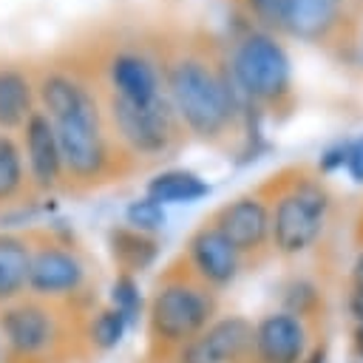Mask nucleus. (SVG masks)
<instances>
[{
    "instance_id": "nucleus-1",
    "label": "nucleus",
    "mask_w": 363,
    "mask_h": 363,
    "mask_svg": "<svg viewBox=\"0 0 363 363\" xmlns=\"http://www.w3.org/2000/svg\"><path fill=\"white\" fill-rule=\"evenodd\" d=\"M164 96L176 119L204 142H221L244 125L247 99L238 94L227 60L210 45H187L164 60Z\"/></svg>"
},
{
    "instance_id": "nucleus-2",
    "label": "nucleus",
    "mask_w": 363,
    "mask_h": 363,
    "mask_svg": "<svg viewBox=\"0 0 363 363\" xmlns=\"http://www.w3.org/2000/svg\"><path fill=\"white\" fill-rule=\"evenodd\" d=\"M269 204V244L284 258H298L318 244L332 196L309 167H284L255 187Z\"/></svg>"
},
{
    "instance_id": "nucleus-3",
    "label": "nucleus",
    "mask_w": 363,
    "mask_h": 363,
    "mask_svg": "<svg viewBox=\"0 0 363 363\" xmlns=\"http://www.w3.org/2000/svg\"><path fill=\"white\" fill-rule=\"evenodd\" d=\"M230 77L238 94L255 108L289 111L292 105V71L284 45L267 31H247L235 40L230 60Z\"/></svg>"
},
{
    "instance_id": "nucleus-4",
    "label": "nucleus",
    "mask_w": 363,
    "mask_h": 363,
    "mask_svg": "<svg viewBox=\"0 0 363 363\" xmlns=\"http://www.w3.org/2000/svg\"><path fill=\"white\" fill-rule=\"evenodd\" d=\"M216 295L199 278H170L150 298V332L162 343L184 346L213 323Z\"/></svg>"
},
{
    "instance_id": "nucleus-5",
    "label": "nucleus",
    "mask_w": 363,
    "mask_h": 363,
    "mask_svg": "<svg viewBox=\"0 0 363 363\" xmlns=\"http://www.w3.org/2000/svg\"><path fill=\"white\" fill-rule=\"evenodd\" d=\"M51 125L57 133L62 170L74 182L102 179L105 170L111 167V147H108L99 102L91 99L88 105L51 119Z\"/></svg>"
},
{
    "instance_id": "nucleus-6",
    "label": "nucleus",
    "mask_w": 363,
    "mask_h": 363,
    "mask_svg": "<svg viewBox=\"0 0 363 363\" xmlns=\"http://www.w3.org/2000/svg\"><path fill=\"white\" fill-rule=\"evenodd\" d=\"M108 116L116 136L142 156H162L167 153L176 139L182 122L176 119L167 96H159L150 105H133L119 96H108Z\"/></svg>"
},
{
    "instance_id": "nucleus-7",
    "label": "nucleus",
    "mask_w": 363,
    "mask_h": 363,
    "mask_svg": "<svg viewBox=\"0 0 363 363\" xmlns=\"http://www.w3.org/2000/svg\"><path fill=\"white\" fill-rule=\"evenodd\" d=\"M207 224H213L230 241V247L241 255L244 267L261 264L272 250V244H269V204L258 190L221 204L218 210H213Z\"/></svg>"
},
{
    "instance_id": "nucleus-8",
    "label": "nucleus",
    "mask_w": 363,
    "mask_h": 363,
    "mask_svg": "<svg viewBox=\"0 0 363 363\" xmlns=\"http://www.w3.org/2000/svg\"><path fill=\"white\" fill-rule=\"evenodd\" d=\"M346 0H284V31L315 45H352Z\"/></svg>"
},
{
    "instance_id": "nucleus-9",
    "label": "nucleus",
    "mask_w": 363,
    "mask_h": 363,
    "mask_svg": "<svg viewBox=\"0 0 363 363\" xmlns=\"http://www.w3.org/2000/svg\"><path fill=\"white\" fill-rule=\"evenodd\" d=\"M252 332L255 326L241 315L218 318L179 349V363H244L252 352Z\"/></svg>"
},
{
    "instance_id": "nucleus-10",
    "label": "nucleus",
    "mask_w": 363,
    "mask_h": 363,
    "mask_svg": "<svg viewBox=\"0 0 363 363\" xmlns=\"http://www.w3.org/2000/svg\"><path fill=\"white\" fill-rule=\"evenodd\" d=\"M187 261L193 275L213 286H227L235 281V275L241 272V255L230 247V241L213 227V224H199L190 238H187Z\"/></svg>"
},
{
    "instance_id": "nucleus-11",
    "label": "nucleus",
    "mask_w": 363,
    "mask_h": 363,
    "mask_svg": "<svg viewBox=\"0 0 363 363\" xmlns=\"http://www.w3.org/2000/svg\"><path fill=\"white\" fill-rule=\"evenodd\" d=\"M108 85L111 94L133 102V105H150L159 96H164L162 74L156 62L136 48H119L108 60Z\"/></svg>"
},
{
    "instance_id": "nucleus-12",
    "label": "nucleus",
    "mask_w": 363,
    "mask_h": 363,
    "mask_svg": "<svg viewBox=\"0 0 363 363\" xmlns=\"http://www.w3.org/2000/svg\"><path fill=\"white\" fill-rule=\"evenodd\" d=\"M306 354V326L292 312H269L252 332V363H301Z\"/></svg>"
},
{
    "instance_id": "nucleus-13",
    "label": "nucleus",
    "mask_w": 363,
    "mask_h": 363,
    "mask_svg": "<svg viewBox=\"0 0 363 363\" xmlns=\"http://www.w3.org/2000/svg\"><path fill=\"white\" fill-rule=\"evenodd\" d=\"M82 278H85V267L71 250L43 247L31 252L26 286L37 295H65L74 292L82 284Z\"/></svg>"
},
{
    "instance_id": "nucleus-14",
    "label": "nucleus",
    "mask_w": 363,
    "mask_h": 363,
    "mask_svg": "<svg viewBox=\"0 0 363 363\" xmlns=\"http://www.w3.org/2000/svg\"><path fill=\"white\" fill-rule=\"evenodd\" d=\"M23 139H26V159H28V173L34 184L43 190L54 187L62 173V159H60V145H57V133L48 113L34 111L23 125Z\"/></svg>"
},
{
    "instance_id": "nucleus-15",
    "label": "nucleus",
    "mask_w": 363,
    "mask_h": 363,
    "mask_svg": "<svg viewBox=\"0 0 363 363\" xmlns=\"http://www.w3.org/2000/svg\"><path fill=\"white\" fill-rule=\"evenodd\" d=\"M0 329H3L6 343L23 354H34V352L45 349L51 335H54L51 315L40 306H31V303L6 309L0 318Z\"/></svg>"
},
{
    "instance_id": "nucleus-16",
    "label": "nucleus",
    "mask_w": 363,
    "mask_h": 363,
    "mask_svg": "<svg viewBox=\"0 0 363 363\" xmlns=\"http://www.w3.org/2000/svg\"><path fill=\"white\" fill-rule=\"evenodd\" d=\"M34 113V82L17 65H0V130H17Z\"/></svg>"
},
{
    "instance_id": "nucleus-17",
    "label": "nucleus",
    "mask_w": 363,
    "mask_h": 363,
    "mask_svg": "<svg viewBox=\"0 0 363 363\" xmlns=\"http://www.w3.org/2000/svg\"><path fill=\"white\" fill-rule=\"evenodd\" d=\"M37 94L43 102V113H48V119H57L62 113H71L82 105H88L94 96V91L74 74L68 71H48L43 74V79L37 82Z\"/></svg>"
},
{
    "instance_id": "nucleus-18",
    "label": "nucleus",
    "mask_w": 363,
    "mask_h": 363,
    "mask_svg": "<svg viewBox=\"0 0 363 363\" xmlns=\"http://www.w3.org/2000/svg\"><path fill=\"white\" fill-rule=\"evenodd\" d=\"M111 252H113V261L125 269V275H130V272H142L145 267H150L159 247H156V238L147 233H139L133 227H113Z\"/></svg>"
},
{
    "instance_id": "nucleus-19",
    "label": "nucleus",
    "mask_w": 363,
    "mask_h": 363,
    "mask_svg": "<svg viewBox=\"0 0 363 363\" xmlns=\"http://www.w3.org/2000/svg\"><path fill=\"white\" fill-rule=\"evenodd\" d=\"M210 193L207 182L196 176L193 170H164L147 182V196L153 201L164 204H182V201H196Z\"/></svg>"
},
{
    "instance_id": "nucleus-20",
    "label": "nucleus",
    "mask_w": 363,
    "mask_h": 363,
    "mask_svg": "<svg viewBox=\"0 0 363 363\" xmlns=\"http://www.w3.org/2000/svg\"><path fill=\"white\" fill-rule=\"evenodd\" d=\"M31 247L20 235H0V301L14 298L28 281Z\"/></svg>"
},
{
    "instance_id": "nucleus-21",
    "label": "nucleus",
    "mask_w": 363,
    "mask_h": 363,
    "mask_svg": "<svg viewBox=\"0 0 363 363\" xmlns=\"http://www.w3.org/2000/svg\"><path fill=\"white\" fill-rule=\"evenodd\" d=\"M23 184V153L9 133H0V201L11 199Z\"/></svg>"
},
{
    "instance_id": "nucleus-22",
    "label": "nucleus",
    "mask_w": 363,
    "mask_h": 363,
    "mask_svg": "<svg viewBox=\"0 0 363 363\" xmlns=\"http://www.w3.org/2000/svg\"><path fill=\"white\" fill-rule=\"evenodd\" d=\"M125 323H128V318L116 306H108V309H102L94 318V323H91V340L99 349H113L122 340V335H125Z\"/></svg>"
},
{
    "instance_id": "nucleus-23",
    "label": "nucleus",
    "mask_w": 363,
    "mask_h": 363,
    "mask_svg": "<svg viewBox=\"0 0 363 363\" xmlns=\"http://www.w3.org/2000/svg\"><path fill=\"white\" fill-rule=\"evenodd\" d=\"M125 218H128V227H133L139 233H153V230L164 227V207L159 201H153L150 196H145V199H136L128 204Z\"/></svg>"
},
{
    "instance_id": "nucleus-24",
    "label": "nucleus",
    "mask_w": 363,
    "mask_h": 363,
    "mask_svg": "<svg viewBox=\"0 0 363 363\" xmlns=\"http://www.w3.org/2000/svg\"><path fill=\"white\" fill-rule=\"evenodd\" d=\"M241 6L264 28H284V0H241Z\"/></svg>"
},
{
    "instance_id": "nucleus-25",
    "label": "nucleus",
    "mask_w": 363,
    "mask_h": 363,
    "mask_svg": "<svg viewBox=\"0 0 363 363\" xmlns=\"http://www.w3.org/2000/svg\"><path fill=\"white\" fill-rule=\"evenodd\" d=\"M139 286H136V281L130 278V275H119L116 278V284H113V306L125 315V318H130L136 309H139Z\"/></svg>"
},
{
    "instance_id": "nucleus-26",
    "label": "nucleus",
    "mask_w": 363,
    "mask_h": 363,
    "mask_svg": "<svg viewBox=\"0 0 363 363\" xmlns=\"http://www.w3.org/2000/svg\"><path fill=\"white\" fill-rule=\"evenodd\" d=\"M346 170L357 184H363V136L349 142V147H346Z\"/></svg>"
},
{
    "instance_id": "nucleus-27",
    "label": "nucleus",
    "mask_w": 363,
    "mask_h": 363,
    "mask_svg": "<svg viewBox=\"0 0 363 363\" xmlns=\"http://www.w3.org/2000/svg\"><path fill=\"white\" fill-rule=\"evenodd\" d=\"M346 147H349V142H340V145L329 147V150L320 156L318 167H320L323 173H329V170H335V167H343V164H346Z\"/></svg>"
},
{
    "instance_id": "nucleus-28",
    "label": "nucleus",
    "mask_w": 363,
    "mask_h": 363,
    "mask_svg": "<svg viewBox=\"0 0 363 363\" xmlns=\"http://www.w3.org/2000/svg\"><path fill=\"white\" fill-rule=\"evenodd\" d=\"M349 309H352V315L357 318V326H363V289H354V292H352Z\"/></svg>"
},
{
    "instance_id": "nucleus-29",
    "label": "nucleus",
    "mask_w": 363,
    "mask_h": 363,
    "mask_svg": "<svg viewBox=\"0 0 363 363\" xmlns=\"http://www.w3.org/2000/svg\"><path fill=\"white\" fill-rule=\"evenodd\" d=\"M352 284H354V289H363V250H360L357 258H354V267H352Z\"/></svg>"
},
{
    "instance_id": "nucleus-30",
    "label": "nucleus",
    "mask_w": 363,
    "mask_h": 363,
    "mask_svg": "<svg viewBox=\"0 0 363 363\" xmlns=\"http://www.w3.org/2000/svg\"><path fill=\"white\" fill-rule=\"evenodd\" d=\"M301 363H326V349H323V346H312V349L301 357Z\"/></svg>"
},
{
    "instance_id": "nucleus-31",
    "label": "nucleus",
    "mask_w": 363,
    "mask_h": 363,
    "mask_svg": "<svg viewBox=\"0 0 363 363\" xmlns=\"http://www.w3.org/2000/svg\"><path fill=\"white\" fill-rule=\"evenodd\" d=\"M354 352L363 357V326H357V329H354Z\"/></svg>"
}]
</instances>
